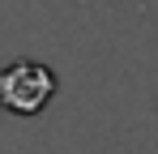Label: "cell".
Here are the masks:
<instances>
[{
  "label": "cell",
  "instance_id": "cell-1",
  "mask_svg": "<svg viewBox=\"0 0 158 154\" xmlns=\"http://www.w3.org/2000/svg\"><path fill=\"white\" fill-rule=\"evenodd\" d=\"M56 94V73L43 60H13L0 73V99L13 116H39Z\"/></svg>",
  "mask_w": 158,
  "mask_h": 154
}]
</instances>
